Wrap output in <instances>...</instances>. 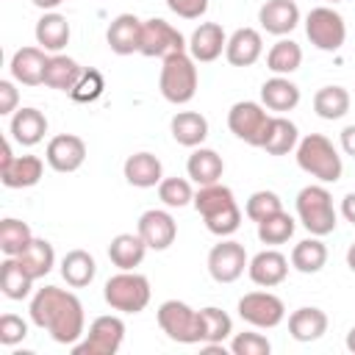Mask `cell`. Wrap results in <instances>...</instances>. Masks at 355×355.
<instances>
[{"label":"cell","mask_w":355,"mask_h":355,"mask_svg":"<svg viewBox=\"0 0 355 355\" xmlns=\"http://www.w3.org/2000/svg\"><path fill=\"white\" fill-rule=\"evenodd\" d=\"M108 47L116 53V55H130V53H139L141 47V19L136 14H119L111 25H108Z\"/></svg>","instance_id":"cell-20"},{"label":"cell","mask_w":355,"mask_h":355,"mask_svg":"<svg viewBox=\"0 0 355 355\" xmlns=\"http://www.w3.org/2000/svg\"><path fill=\"white\" fill-rule=\"evenodd\" d=\"M194 208L214 236H230L241 225V211L236 205V197L222 183L200 186V191L194 194Z\"/></svg>","instance_id":"cell-2"},{"label":"cell","mask_w":355,"mask_h":355,"mask_svg":"<svg viewBox=\"0 0 355 355\" xmlns=\"http://www.w3.org/2000/svg\"><path fill=\"white\" fill-rule=\"evenodd\" d=\"M347 266L355 272V241L349 244V250H347Z\"/></svg>","instance_id":"cell-53"},{"label":"cell","mask_w":355,"mask_h":355,"mask_svg":"<svg viewBox=\"0 0 355 355\" xmlns=\"http://www.w3.org/2000/svg\"><path fill=\"white\" fill-rule=\"evenodd\" d=\"M269 119L272 116L266 114V105L252 103V100H241V103H236L227 111V128H230V133L236 139L252 144V147H261Z\"/></svg>","instance_id":"cell-11"},{"label":"cell","mask_w":355,"mask_h":355,"mask_svg":"<svg viewBox=\"0 0 355 355\" xmlns=\"http://www.w3.org/2000/svg\"><path fill=\"white\" fill-rule=\"evenodd\" d=\"M147 250L150 247L144 244V239L139 233H119L108 244V258L119 269H136L144 261V252Z\"/></svg>","instance_id":"cell-29"},{"label":"cell","mask_w":355,"mask_h":355,"mask_svg":"<svg viewBox=\"0 0 355 355\" xmlns=\"http://www.w3.org/2000/svg\"><path fill=\"white\" fill-rule=\"evenodd\" d=\"M186 39L178 28H172L166 19H144L141 22V47L139 53L147 58H169L175 53H186Z\"/></svg>","instance_id":"cell-10"},{"label":"cell","mask_w":355,"mask_h":355,"mask_svg":"<svg viewBox=\"0 0 355 355\" xmlns=\"http://www.w3.org/2000/svg\"><path fill=\"white\" fill-rule=\"evenodd\" d=\"M263 53V39L255 28H239L233 31V36L227 39L225 47V58L233 67H252Z\"/></svg>","instance_id":"cell-21"},{"label":"cell","mask_w":355,"mask_h":355,"mask_svg":"<svg viewBox=\"0 0 355 355\" xmlns=\"http://www.w3.org/2000/svg\"><path fill=\"white\" fill-rule=\"evenodd\" d=\"M94 275H97V263L86 250H69L61 258V277L67 280V286L83 288L94 280Z\"/></svg>","instance_id":"cell-33"},{"label":"cell","mask_w":355,"mask_h":355,"mask_svg":"<svg viewBox=\"0 0 355 355\" xmlns=\"http://www.w3.org/2000/svg\"><path fill=\"white\" fill-rule=\"evenodd\" d=\"M305 33L316 50L336 53V50H341L344 39H347V25H344V17L338 11H333L330 6H319V8L308 11Z\"/></svg>","instance_id":"cell-8"},{"label":"cell","mask_w":355,"mask_h":355,"mask_svg":"<svg viewBox=\"0 0 355 355\" xmlns=\"http://www.w3.org/2000/svg\"><path fill=\"white\" fill-rule=\"evenodd\" d=\"M313 111L322 119H341L349 111V92L344 86H322L313 94Z\"/></svg>","instance_id":"cell-37"},{"label":"cell","mask_w":355,"mask_h":355,"mask_svg":"<svg viewBox=\"0 0 355 355\" xmlns=\"http://www.w3.org/2000/svg\"><path fill=\"white\" fill-rule=\"evenodd\" d=\"M31 322L50 333L58 344H78L83 330V305L80 300L58 286H44L31 300Z\"/></svg>","instance_id":"cell-1"},{"label":"cell","mask_w":355,"mask_h":355,"mask_svg":"<svg viewBox=\"0 0 355 355\" xmlns=\"http://www.w3.org/2000/svg\"><path fill=\"white\" fill-rule=\"evenodd\" d=\"M44 158H47L50 169H55V172H75L86 161V144L80 136L61 133V136H53L47 141Z\"/></svg>","instance_id":"cell-14"},{"label":"cell","mask_w":355,"mask_h":355,"mask_svg":"<svg viewBox=\"0 0 355 355\" xmlns=\"http://www.w3.org/2000/svg\"><path fill=\"white\" fill-rule=\"evenodd\" d=\"M288 333L294 341H316L327 333V313L313 305L297 308L288 316Z\"/></svg>","instance_id":"cell-24"},{"label":"cell","mask_w":355,"mask_h":355,"mask_svg":"<svg viewBox=\"0 0 355 355\" xmlns=\"http://www.w3.org/2000/svg\"><path fill=\"white\" fill-rule=\"evenodd\" d=\"M17 261L22 263V269H25L33 280H39V277H44V275L53 269V263H55V252H53V244H50V241H44V239H33V241L17 255Z\"/></svg>","instance_id":"cell-35"},{"label":"cell","mask_w":355,"mask_h":355,"mask_svg":"<svg viewBox=\"0 0 355 355\" xmlns=\"http://www.w3.org/2000/svg\"><path fill=\"white\" fill-rule=\"evenodd\" d=\"M17 89L11 80H0V114H14L17 111Z\"/></svg>","instance_id":"cell-48"},{"label":"cell","mask_w":355,"mask_h":355,"mask_svg":"<svg viewBox=\"0 0 355 355\" xmlns=\"http://www.w3.org/2000/svg\"><path fill=\"white\" fill-rule=\"evenodd\" d=\"M294 219L286 211H277L272 216H266L263 222H258V239L263 244H286L294 236Z\"/></svg>","instance_id":"cell-41"},{"label":"cell","mask_w":355,"mask_h":355,"mask_svg":"<svg viewBox=\"0 0 355 355\" xmlns=\"http://www.w3.org/2000/svg\"><path fill=\"white\" fill-rule=\"evenodd\" d=\"M247 275L255 286H263V288H272V286H280L288 275V258L277 250H261L250 263H247Z\"/></svg>","instance_id":"cell-16"},{"label":"cell","mask_w":355,"mask_h":355,"mask_svg":"<svg viewBox=\"0 0 355 355\" xmlns=\"http://www.w3.org/2000/svg\"><path fill=\"white\" fill-rule=\"evenodd\" d=\"M158 197L169 208H183V205L194 202V191L186 178H164L158 183Z\"/></svg>","instance_id":"cell-42"},{"label":"cell","mask_w":355,"mask_h":355,"mask_svg":"<svg viewBox=\"0 0 355 355\" xmlns=\"http://www.w3.org/2000/svg\"><path fill=\"white\" fill-rule=\"evenodd\" d=\"M14 158H17V155L11 153V141L6 139V141H3V155H0V172H3V169H8V166L14 164Z\"/></svg>","instance_id":"cell-51"},{"label":"cell","mask_w":355,"mask_h":355,"mask_svg":"<svg viewBox=\"0 0 355 355\" xmlns=\"http://www.w3.org/2000/svg\"><path fill=\"white\" fill-rule=\"evenodd\" d=\"M239 316L252 327H277L286 319V305L272 291H250L239 300Z\"/></svg>","instance_id":"cell-12"},{"label":"cell","mask_w":355,"mask_h":355,"mask_svg":"<svg viewBox=\"0 0 355 355\" xmlns=\"http://www.w3.org/2000/svg\"><path fill=\"white\" fill-rule=\"evenodd\" d=\"M297 216L311 236H327L338 225L333 197L324 186H305L297 194Z\"/></svg>","instance_id":"cell-6"},{"label":"cell","mask_w":355,"mask_h":355,"mask_svg":"<svg viewBox=\"0 0 355 355\" xmlns=\"http://www.w3.org/2000/svg\"><path fill=\"white\" fill-rule=\"evenodd\" d=\"M33 277L22 269V263L14 255H6V261L0 263V288L8 300H25L31 294Z\"/></svg>","instance_id":"cell-36"},{"label":"cell","mask_w":355,"mask_h":355,"mask_svg":"<svg viewBox=\"0 0 355 355\" xmlns=\"http://www.w3.org/2000/svg\"><path fill=\"white\" fill-rule=\"evenodd\" d=\"M200 330H202V344H222L233 333V319L222 308H202L200 311Z\"/></svg>","instance_id":"cell-39"},{"label":"cell","mask_w":355,"mask_h":355,"mask_svg":"<svg viewBox=\"0 0 355 355\" xmlns=\"http://www.w3.org/2000/svg\"><path fill=\"white\" fill-rule=\"evenodd\" d=\"M169 128H172V139L183 147H200L208 136V119L197 111H178Z\"/></svg>","instance_id":"cell-31"},{"label":"cell","mask_w":355,"mask_h":355,"mask_svg":"<svg viewBox=\"0 0 355 355\" xmlns=\"http://www.w3.org/2000/svg\"><path fill=\"white\" fill-rule=\"evenodd\" d=\"M247 252L239 241H219L211 247L208 252V272L216 283H233L244 275V266H247Z\"/></svg>","instance_id":"cell-13"},{"label":"cell","mask_w":355,"mask_h":355,"mask_svg":"<svg viewBox=\"0 0 355 355\" xmlns=\"http://www.w3.org/2000/svg\"><path fill=\"white\" fill-rule=\"evenodd\" d=\"M105 89V80H103V72L100 69H83L80 80L75 83V89L69 92L75 103H94Z\"/></svg>","instance_id":"cell-44"},{"label":"cell","mask_w":355,"mask_h":355,"mask_svg":"<svg viewBox=\"0 0 355 355\" xmlns=\"http://www.w3.org/2000/svg\"><path fill=\"white\" fill-rule=\"evenodd\" d=\"M80 75H83V67H80L75 58L55 53V55L47 58V67H44V86L58 89V92H72L75 83L80 80Z\"/></svg>","instance_id":"cell-30"},{"label":"cell","mask_w":355,"mask_h":355,"mask_svg":"<svg viewBox=\"0 0 355 355\" xmlns=\"http://www.w3.org/2000/svg\"><path fill=\"white\" fill-rule=\"evenodd\" d=\"M103 297L114 311L139 313L150 302V280L133 269H119V275L105 280Z\"/></svg>","instance_id":"cell-5"},{"label":"cell","mask_w":355,"mask_h":355,"mask_svg":"<svg viewBox=\"0 0 355 355\" xmlns=\"http://www.w3.org/2000/svg\"><path fill=\"white\" fill-rule=\"evenodd\" d=\"M324 3H341V0H324Z\"/></svg>","instance_id":"cell-55"},{"label":"cell","mask_w":355,"mask_h":355,"mask_svg":"<svg viewBox=\"0 0 355 355\" xmlns=\"http://www.w3.org/2000/svg\"><path fill=\"white\" fill-rule=\"evenodd\" d=\"M297 164H300L302 172H308L311 178H316L322 183H336L341 178V172H344L338 150L322 133H308L297 144Z\"/></svg>","instance_id":"cell-3"},{"label":"cell","mask_w":355,"mask_h":355,"mask_svg":"<svg viewBox=\"0 0 355 355\" xmlns=\"http://www.w3.org/2000/svg\"><path fill=\"white\" fill-rule=\"evenodd\" d=\"M125 338V322L119 316H97L89 324V333L83 341L72 344L75 355H114L122 347Z\"/></svg>","instance_id":"cell-9"},{"label":"cell","mask_w":355,"mask_h":355,"mask_svg":"<svg viewBox=\"0 0 355 355\" xmlns=\"http://www.w3.org/2000/svg\"><path fill=\"white\" fill-rule=\"evenodd\" d=\"M36 42H39V47L42 50H47V53H61L67 44H69V22H67V17L64 14H55V11H50V14H44L39 22H36Z\"/></svg>","instance_id":"cell-28"},{"label":"cell","mask_w":355,"mask_h":355,"mask_svg":"<svg viewBox=\"0 0 355 355\" xmlns=\"http://www.w3.org/2000/svg\"><path fill=\"white\" fill-rule=\"evenodd\" d=\"M42 172H44V164L39 155H17L14 164L0 172V180L6 189H28L42 180Z\"/></svg>","instance_id":"cell-32"},{"label":"cell","mask_w":355,"mask_h":355,"mask_svg":"<svg viewBox=\"0 0 355 355\" xmlns=\"http://www.w3.org/2000/svg\"><path fill=\"white\" fill-rule=\"evenodd\" d=\"M341 150L355 158V125H347V128L341 130Z\"/></svg>","instance_id":"cell-49"},{"label":"cell","mask_w":355,"mask_h":355,"mask_svg":"<svg viewBox=\"0 0 355 355\" xmlns=\"http://www.w3.org/2000/svg\"><path fill=\"white\" fill-rule=\"evenodd\" d=\"M225 47H227V36H225L219 22H202L189 39V55L194 61H202V64L216 61Z\"/></svg>","instance_id":"cell-18"},{"label":"cell","mask_w":355,"mask_h":355,"mask_svg":"<svg viewBox=\"0 0 355 355\" xmlns=\"http://www.w3.org/2000/svg\"><path fill=\"white\" fill-rule=\"evenodd\" d=\"M139 236L144 239V244L150 250H166L178 236V225H175L172 214L150 208L139 216Z\"/></svg>","instance_id":"cell-15"},{"label":"cell","mask_w":355,"mask_h":355,"mask_svg":"<svg viewBox=\"0 0 355 355\" xmlns=\"http://www.w3.org/2000/svg\"><path fill=\"white\" fill-rule=\"evenodd\" d=\"M300 144V133L297 125L286 116H272L261 141V150H266L269 155H288L294 147Z\"/></svg>","instance_id":"cell-27"},{"label":"cell","mask_w":355,"mask_h":355,"mask_svg":"<svg viewBox=\"0 0 355 355\" xmlns=\"http://www.w3.org/2000/svg\"><path fill=\"white\" fill-rule=\"evenodd\" d=\"M33 241V233H31V227L22 222V219H3L0 222V250L6 252V255H19L28 244Z\"/></svg>","instance_id":"cell-40"},{"label":"cell","mask_w":355,"mask_h":355,"mask_svg":"<svg viewBox=\"0 0 355 355\" xmlns=\"http://www.w3.org/2000/svg\"><path fill=\"white\" fill-rule=\"evenodd\" d=\"M8 133L14 136V141H19L22 147H33L44 139L47 133V116L39 108H19L11 116Z\"/></svg>","instance_id":"cell-22"},{"label":"cell","mask_w":355,"mask_h":355,"mask_svg":"<svg viewBox=\"0 0 355 355\" xmlns=\"http://www.w3.org/2000/svg\"><path fill=\"white\" fill-rule=\"evenodd\" d=\"M347 349L355 355V327H349V333H347Z\"/></svg>","instance_id":"cell-54"},{"label":"cell","mask_w":355,"mask_h":355,"mask_svg":"<svg viewBox=\"0 0 355 355\" xmlns=\"http://www.w3.org/2000/svg\"><path fill=\"white\" fill-rule=\"evenodd\" d=\"M25 336H28L25 319H19V316H14V313H3V316H0V344L14 347V344H19Z\"/></svg>","instance_id":"cell-46"},{"label":"cell","mask_w":355,"mask_h":355,"mask_svg":"<svg viewBox=\"0 0 355 355\" xmlns=\"http://www.w3.org/2000/svg\"><path fill=\"white\" fill-rule=\"evenodd\" d=\"M324 263H327V247L319 241V236L302 239L300 244H294V250H291V266L297 272L316 275V272H322Z\"/></svg>","instance_id":"cell-34"},{"label":"cell","mask_w":355,"mask_h":355,"mask_svg":"<svg viewBox=\"0 0 355 355\" xmlns=\"http://www.w3.org/2000/svg\"><path fill=\"white\" fill-rule=\"evenodd\" d=\"M122 172H125V180L130 186H136V189H150V186H158L164 180L161 161L153 153H133V155H128Z\"/></svg>","instance_id":"cell-23"},{"label":"cell","mask_w":355,"mask_h":355,"mask_svg":"<svg viewBox=\"0 0 355 355\" xmlns=\"http://www.w3.org/2000/svg\"><path fill=\"white\" fill-rule=\"evenodd\" d=\"M47 58L42 47H19L14 55H11V78L17 83H25V86H39L44 83V67H47Z\"/></svg>","instance_id":"cell-19"},{"label":"cell","mask_w":355,"mask_h":355,"mask_svg":"<svg viewBox=\"0 0 355 355\" xmlns=\"http://www.w3.org/2000/svg\"><path fill=\"white\" fill-rule=\"evenodd\" d=\"M166 6L183 19H200L208 11V0H166Z\"/></svg>","instance_id":"cell-47"},{"label":"cell","mask_w":355,"mask_h":355,"mask_svg":"<svg viewBox=\"0 0 355 355\" xmlns=\"http://www.w3.org/2000/svg\"><path fill=\"white\" fill-rule=\"evenodd\" d=\"M230 349L233 355H269L272 344L261 333H236L230 341Z\"/></svg>","instance_id":"cell-45"},{"label":"cell","mask_w":355,"mask_h":355,"mask_svg":"<svg viewBox=\"0 0 355 355\" xmlns=\"http://www.w3.org/2000/svg\"><path fill=\"white\" fill-rule=\"evenodd\" d=\"M186 172L197 186H211V183H219V178L225 172V161L216 150L197 147L186 161Z\"/></svg>","instance_id":"cell-25"},{"label":"cell","mask_w":355,"mask_h":355,"mask_svg":"<svg viewBox=\"0 0 355 355\" xmlns=\"http://www.w3.org/2000/svg\"><path fill=\"white\" fill-rule=\"evenodd\" d=\"M300 64H302V50L291 39L275 42L272 50L266 53V69H272L275 75H291L294 69H300Z\"/></svg>","instance_id":"cell-38"},{"label":"cell","mask_w":355,"mask_h":355,"mask_svg":"<svg viewBox=\"0 0 355 355\" xmlns=\"http://www.w3.org/2000/svg\"><path fill=\"white\" fill-rule=\"evenodd\" d=\"M36 8H44V11H50V8H55V6H61L64 0H31Z\"/></svg>","instance_id":"cell-52"},{"label":"cell","mask_w":355,"mask_h":355,"mask_svg":"<svg viewBox=\"0 0 355 355\" xmlns=\"http://www.w3.org/2000/svg\"><path fill=\"white\" fill-rule=\"evenodd\" d=\"M158 86H161L164 100H169L172 105L191 103L194 94H197V67H194V58L189 53H175V55L164 58Z\"/></svg>","instance_id":"cell-4"},{"label":"cell","mask_w":355,"mask_h":355,"mask_svg":"<svg viewBox=\"0 0 355 355\" xmlns=\"http://www.w3.org/2000/svg\"><path fill=\"white\" fill-rule=\"evenodd\" d=\"M258 22L266 33L275 36H286L297 28L300 22V8L294 0H266L258 11Z\"/></svg>","instance_id":"cell-17"},{"label":"cell","mask_w":355,"mask_h":355,"mask_svg":"<svg viewBox=\"0 0 355 355\" xmlns=\"http://www.w3.org/2000/svg\"><path fill=\"white\" fill-rule=\"evenodd\" d=\"M158 327L178 344H202L200 311L180 300H166L158 305Z\"/></svg>","instance_id":"cell-7"},{"label":"cell","mask_w":355,"mask_h":355,"mask_svg":"<svg viewBox=\"0 0 355 355\" xmlns=\"http://www.w3.org/2000/svg\"><path fill=\"white\" fill-rule=\"evenodd\" d=\"M261 103L269 111H280V114L291 111L300 103V86L291 83L286 75H275V78L263 80V86H261Z\"/></svg>","instance_id":"cell-26"},{"label":"cell","mask_w":355,"mask_h":355,"mask_svg":"<svg viewBox=\"0 0 355 355\" xmlns=\"http://www.w3.org/2000/svg\"><path fill=\"white\" fill-rule=\"evenodd\" d=\"M277 211H283V205H280V197L275 191H255V194H250V200L244 205V214L252 222H263L266 216H272Z\"/></svg>","instance_id":"cell-43"},{"label":"cell","mask_w":355,"mask_h":355,"mask_svg":"<svg viewBox=\"0 0 355 355\" xmlns=\"http://www.w3.org/2000/svg\"><path fill=\"white\" fill-rule=\"evenodd\" d=\"M341 214H344V219H347V222H352V225H355V191H349V194L341 200Z\"/></svg>","instance_id":"cell-50"}]
</instances>
